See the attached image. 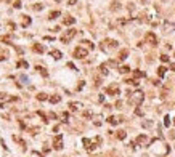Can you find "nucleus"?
Returning a JSON list of instances; mask_svg holds the SVG:
<instances>
[{
  "instance_id": "f257e3e1",
  "label": "nucleus",
  "mask_w": 175,
  "mask_h": 157,
  "mask_svg": "<svg viewBox=\"0 0 175 157\" xmlns=\"http://www.w3.org/2000/svg\"><path fill=\"white\" fill-rule=\"evenodd\" d=\"M101 50L103 51H108V50H112V48H117L119 47V42L117 40H112V39H105L101 42Z\"/></svg>"
},
{
  "instance_id": "f03ea898",
  "label": "nucleus",
  "mask_w": 175,
  "mask_h": 157,
  "mask_svg": "<svg viewBox=\"0 0 175 157\" xmlns=\"http://www.w3.org/2000/svg\"><path fill=\"white\" fill-rule=\"evenodd\" d=\"M143 99H145V95H143V92H135V93H132V96H130V103L133 106H140L141 103H143Z\"/></svg>"
},
{
  "instance_id": "7ed1b4c3",
  "label": "nucleus",
  "mask_w": 175,
  "mask_h": 157,
  "mask_svg": "<svg viewBox=\"0 0 175 157\" xmlns=\"http://www.w3.org/2000/svg\"><path fill=\"white\" fill-rule=\"evenodd\" d=\"M82 143H84V146H85L87 151H93V149L96 148V144H100V143H101V136H96V140H95V141H90L88 138H84Z\"/></svg>"
},
{
  "instance_id": "20e7f679",
  "label": "nucleus",
  "mask_w": 175,
  "mask_h": 157,
  "mask_svg": "<svg viewBox=\"0 0 175 157\" xmlns=\"http://www.w3.org/2000/svg\"><path fill=\"white\" fill-rule=\"evenodd\" d=\"M76 34H77L76 29H68V31H66V32L61 35V42H63V43H69V40L74 37Z\"/></svg>"
},
{
  "instance_id": "39448f33",
  "label": "nucleus",
  "mask_w": 175,
  "mask_h": 157,
  "mask_svg": "<svg viewBox=\"0 0 175 157\" xmlns=\"http://www.w3.org/2000/svg\"><path fill=\"white\" fill-rule=\"evenodd\" d=\"M87 56H88V51L85 50V48L77 47L76 50H74V58H76V59H85Z\"/></svg>"
},
{
  "instance_id": "423d86ee",
  "label": "nucleus",
  "mask_w": 175,
  "mask_h": 157,
  "mask_svg": "<svg viewBox=\"0 0 175 157\" xmlns=\"http://www.w3.org/2000/svg\"><path fill=\"white\" fill-rule=\"evenodd\" d=\"M106 95H109V96H117L120 93V90H119V85L117 83H111L109 87H106Z\"/></svg>"
},
{
  "instance_id": "0eeeda50",
  "label": "nucleus",
  "mask_w": 175,
  "mask_h": 157,
  "mask_svg": "<svg viewBox=\"0 0 175 157\" xmlns=\"http://www.w3.org/2000/svg\"><path fill=\"white\" fill-rule=\"evenodd\" d=\"M53 149H56V151L63 149V135H56L53 138Z\"/></svg>"
},
{
  "instance_id": "6e6552de",
  "label": "nucleus",
  "mask_w": 175,
  "mask_h": 157,
  "mask_svg": "<svg viewBox=\"0 0 175 157\" xmlns=\"http://www.w3.org/2000/svg\"><path fill=\"white\" fill-rule=\"evenodd\" d=\"M145 40H146V43H149V45H158V37H156L154 32H148L145 35Z\"/></svg>"
},
{
  "instance_id": "1a4fd4ad",
  "label": "nucleus",
  "mask_w": 175,
  "mask_h": 157,
  "mask_svg": "<svg viewBox=\"0 0 175 157\" xmlns=\"http://www.w3.org/2000/svg\"><path fill=\"white\" fill-rule=\"evenodd\" d=\"M162 27H164V32H173L175 31V24L170 23V21H164Z\"/></svg>"
},
{
  "instance_id": "9d476101",
  "label": "nucleus",
  "mask_w": 175,
  "mask_h": 157,
  "mask_svg": "<svg viewBox=\"0 0 175 157\" xmlns=\"http://www.w3.org/2000/svg\"><path fill=\"white\" fill-rule=\"evenodd\" d=\"M119 122H124V119L122 117H114V116H109V117H108V124H111V125H117Z\"/></svg>"
},
{
  "instance_id": "9b49d317",
  "label": "nucleus",
  "mask_w": 175,
  "mask_h": 157,
  "mask_svg": "<svg viewBox=\"0 0 175 157\" xmlns=\"http://www.w3.org/2000/svg\"><path fill=\"white\" fill-rule=\"evenodd\" d=\"M137 144H146L148 143V136L146 135H138L137 136V140H135Z\"/></svg>"
},
{
  "instance_id": "f8f14e48",
  "label": "nucleus",
  "mask_w": 175,
  "mask_h": 157,
  "mask_svg": "<svg viewBox=\"0 0 175 157\" xmlns=\"http://www.w3.org/2000/svg\"><path fill=\"white\" fill-rule=\"evenodd\" d=\"M63 23L66 24V26H72V24L76 23V18H72V16H66V18H63Z\"/></svg>"
},
{
  "instance_id": "ddd939ff",
  "label": "nucleus",
  "mask_w": 175,
  "mask_h": 157,
  "mask_svg": "<svg viewBox=\"0 0 175 157\" xmlns=\"http://www.w3.org/2000/svg\"><path fill=\"white\" fill-rule=\"evenodd\" d=\"M32 50H34L35 53H44V51H45V48H44V45H40V43H34Z\"/></svg>"
},
{
  "instance_id": "4468645a",
  "label": "nucleus",
  "mask_w": 175,
  "mask_h": 157,
  "mask_svg": "<svg viewBox=\"0 0 175 157\" xmlns=\"http://www.w3.org/2000/svg\"><path fill=\"white\" fill-rule=\"evenodd\" d=\"M48 101H50L52 104H56V103L61 101V96H59V95H53V96H50V98H48Z\"/></svg>"
},
{
  "instance_id": "2eb2a0df",
  "label": "nucleus",
  "mask_w": 175,
  "mask_h": 157,
  "mask_svg": "<svg viewBox=\"0 0 175 157\" xmlns=\"http://www.w3.org/2000/svg\"><path fill=\"white\" fill-rule=\"evenodd\" d=\"M0 42L8 43V45H15V43H11V35H2V37H0Z\"/></svg>"
},
{
  "instance_id": "dca6fc26",
  "label": "nucleus",
  "mask_w": 175,
  "mask_h": 157,
  "mask_svg": "<svg viewBox=\"0 0 175 157\" xmlns=\"http://www.w3.org/2000/svg\"><path fill=\"white\" fill-rule=\"evenodd\" d=\"M127 56H129V50H122V51L119 53V56H117V59H119V61H124V59L127 58Z\"/></svg>"
},
{
  "instance_id": "f3484780",
  "label": "nucleus",
  "mask_w": 175,
  "mask_h": 157,
  "mask_svg": "<svg viewBox=\"0 0 175 157\" xmlns=\"http://www.w3.org/2000/svg\"><path fill=\"white\" fill-rule=\"evenodd\" d=\"M21 18H23V27H27L29 24H31V18L26 16V15H23Z\"/></svg>"
},
{
  "instance_id": "a211bd4d",
  "label": "nucleus",
  "mask_w": 175,
  "mask_h": 157,
  "mask_svg": "<svg viewBox=\"0 0 175 157\" xmlns=\"http://www.w3.org/2000/svg\"><path fill=\"white\" fill-rule=\"evenodd\" d=\"M79 107H82L80 103H69V109H71V111H77Z\"/></svg>"
},
{
  "instance_id": "6ab92c4d",
  "label": "nucleus",
  "mask_w": 175,
  "mask_h": 157,
  "mask_svg": "<svg viewBox=\"0 0 175 157\" xmlns=\"http://www.w3.org/2000/svg\"><path fill=\"white\" fill-rule=\"evenodd\" d=\"M50 56H53L55 59H59V58H61V51H59V50H52L50 51Z\"/></svg>"
},
{
  "instance_id": "aec40b11",
  "label": "nucleus",
  "mask_w": 175,
  "mask_h": 157,
  "mask_svg": "<svg viewBox=\"0 0 175 157\" xmlns=\"http://www.w3.org/2000/svg\"><path fill=\"white\" fill-rule=\"evenodd\" d=\"M61 15V11H58V10H55V11H52L50 15H48V19H56V18Z\"/></svg>"
},
{
  "instance_id": "412c9836",
  "label": "nucleus",
  "mask_w": 175,
  "mask_h": 157,
  "mask_svg": "<svg viewBox=\"0 0 175 157\" xmlns=\"http://www.w3.org/2000/svg\"><path fill=\"white\" fill-rule=\"evenodd\" d=\"M109 10H111V11H117V10H120V3H119V2H112V3H111V7H109Z\"/></svg>"
},
{
  "instance_id": "4be33fe9",
  "label": "nucleus",
  "mask_w": 175,
  "mask_h": 157,
  "mask_svg": "<svg viewBox=\"0 0 175 157\" xmlns=\"http://www.w3.org/2000/svg\"><path fill=\"white\" fill-rule=\"evenodd\" d=\"M166 71H167V68H164V66H159V68H158V75H159V77H164Z\"/></svg>"
},
{
  "instance_id": "5701e85b",
  "label": "nucleus",
  "mask_w": 175,
  "mask_h": 157,
  "mask_svg": "<svg viewBox=\"0 0 175 157\" xmlns=\"http://www.w3.org/2000/svg\"><path fill=\"white\" fill-rule=\"evenodd\" d=\"M35 69H37V71H39V72H40V74L44 75V77H48V72H47V69H45V68H42V66H37Z\"/></svg>"
},
{
  "instance_id": "b1692460",
  "label": "nucleus",
  "mask_w": 175,
  "mask_h": 157,
  "mask_svg": "<svg viewBox=\"0 0 175 157\" xmlns=\"http://www.w3.org/2000/svg\"><path fill=\"white\" fill-rule=\"evenodd\" d=\"M133 77H137V78H138V77H146V74H145L143 71H138V69H135V71H133Z\"/></svg>"
},
{
  "instance_id": "393cba45",
  "label": "nucleus",
  "mask_w": 175,
  "mask_h": 157,
  "mask_svg": "<svg viewBox=\"0 0 175 157\" xmlns=\"http://www.w3.org/2000/svg\"><path fill=\"white\" fill-rule=\"evenodd\" d=\"M100 72H101L103 75H108V72H109V71H108V66H106V64H101V66H100Z\"/></svg>"
},
{
  "instance_id": "a878e982",
  "label": "nucleus",
  "mask_w": 175,
  "mask_h": 157,
  "mask_svg": "<svg viewBox=\"0 0 175 157\" xmlns=\"http://www.w3.org/2000/svg\"><path fill=\"white\" fill-rule=\"evenodd\" d=\"M16 66H18V68H29V64H27V61H23V59H21V61H18L16 63Z\"/></svg>"
},
{
  "instance_id": "bb28decb",
  "label": "nucleus",
  "mask_w": 175,
  "mask_h": 157,
  "mask_svg": "<svg viewBox=\"0 0 175 157\" xmlns=\"http://www.w3.org/2000/svg\"><path fill=\"white\" fill-rule=\"evenodd\" d=\"M119 72L120 74H127V72H130V68L129 66H122V68H119Z\"/></svg>"
},
{
  "instance_id": "cd10ccee",
  "label": "nucleus",
  "mask_w": 175,
  "mask_h": 157,
  "mask_svg": "<svg viewBox=\"0 0 175 157\" xmlns=\"http://www.w3.org/2000/svg\"><path fill=\"white\" fill-rule=\"evenodd\" d=\"M32 10L40 11V10H44V5H42V3H34V5H32Z\"/></svg>"
},
{
  "instance_id": "c85d7f7f",
  "label": "nucleus",
  "mask_w": 175,
  "mask_h": 157,
  "mask_svg": "<svg viewBox=\"0 0 175 157\" xmlns=\"http://www.w3.org/2000/svg\"><path fill=\"white\" fill-rule=\"evenodd\" d=\"M13 141H16V143H19V144H21V146H23V148H26V143H24V141L21 140V138H19V136H13Z\"/></svg>"
},
{
  "instance_id": "c756f323",
  "label": "nucleus",
  "mask_w": 175,
  "mask_h": 157,
  "mask_svg": "<svg viewBox=\"0 0 175 157\" xmlns=\"http://www.w3.org/2000/svg\"><path fill=\"white\" fill-rule=\"evenodd\" d=\"M37 99L39 101H45V99H48V96H47V93H39L37 95Z\"/></svg>"
},
{
  "instance_id": "7c9ffc66",
  "label": "nucleus",
  "mask_w": 175,
  "mask_h": 157,
  "mask_svg": "<svg viewBox=\"0 0 175 157\" xmlns=\"http://www.w3.org/2000/svg\"><path fill=\"white\" fill-rule=\"evenodd\" d=\"M125 136H127V133H125L124 130H120V131H117V138H119V140H125Z\"/></svg>"
},
{
  "instance_id": "2f4dec72",
  "label": "nucleus",
  "mask_w": 175,
  "mask_h": 157,
  "mask_svg": "<svg viewBox=\"0 0 175 157\" xmlns=\"http://www.w3.org/2000/svg\"><path fill=\"white\" fill-rule=\"evenodd\" d=\"M141 125L145 127V128H151V127H153V122H151V120H145Z\"/></svg>"
},
{
  "instance_id": "473e14b6",
  "label": "nucleus",
  "mask_w": 175,
  "mask_h": 157,
  "mask_svg": "<svg viewBox=\"0 0 175 157\" xmlns=\"http://www.w3.org/2000/svg\"><path fill=\"white\" fill-rule=\"evenodd\" d=\"M125 83H129V85H138V82L135 80V78H127V80H125Z\"/></svg>"
},
{
  "instance_id": "72a5a7b5",
  "label": "nucleus",
  "mask_w": 175,
  "mask_h": 157,
  "mask_svg": "<svg viewBox=\"0 0 175 157\" xmlns=\"http://www.w3.org/2000/svg\"><path fill=\"white\" fill-rule=\"evenodd\" d=\"M82 116L85 117V119H92V116H93V114L90 112V111H84V114H82Z\"/></svg>"
},
{
  "instance_id": "f704fd0d",
  "label": "nucleus",
  "mask_w": 175,
  "mask_h": 157,
  "mask_svg": "<svg viewBox=\"0 0 175 157\" xmlns=\"http://www.w3.org/2000/svg\"><path fill=\"white\" fill-rule=\"evenodd\" d=\"M37 114H39V117H40V119H42V120H44V122H45V124H47V122H48V120H47V116H45V114H44V112H40V111H39V112H37Z\"/></svg>"
},
{
  "instance_id": "c9c22d12",
  "label": "nucleus",
  "mask_w": 175,
  "mask_h": 157,
  "mask_svg": "<svg viewBox=\"0 0 175 157\" xmlns=\"http://www.w3.org/2000/svg\"><path fill=\"white\" fill-rule=\"evenodd\" d=\"M82 43H85V45H87L88 48H92V50H93V48H95V45L92 43V42H88V40H84V42H82Z\"/></svg>"
},
{
  "instance_id": "e433bc0d",
  "label": "nucleus",
  "mask_w": 175,
  "mask_h": 157,
  "mask_svg": "<svg viewBox=\"0 0 175 157\" xmlns=\"http://www.w3.org/2000/svg\"><path fill=\"white\" fill-rule=\"evenodd\" d=\"M61 117H63V122H68V119H69V114H68V112H63V114H61Z\"/></svg>"
},
{
  "instance_id": "4c0bfd02",
  "label": "nucleus",
  "mask_w": 175,
  "mask_h": 157,
  "mask_svg": "<svg viewBox=\"0 0 175 157\" xmlns=\"http://www.w3.org/2000/svg\"><path fill=\"white\" fill-rule=\"evenodd\" d=\"M161 61L162 63H169V56L167 55H161Z\"/></svg>"
},
{
  "instance_id": "58836bf2",
  "label": "nucleus",
  "mask_w": 175,
  "mask_h": 157,
  "mask_svg": "<svg viewBox=\"0 0 175 157\" xmlns=\"http://www.w3.org/2000/svg\"><path fill=\"white\" fill-rule=\"evenodd\" d=\"M13 7H15V8H21V7H23V5H21V0H16V2L13 3Z\"/></svg>"
},
{
  "instance_id": "ea45409f",
  "label": "nucleus",
  "mask_w": 175,
  "mask_h": 157,
  "mask_svg": "<svg viewBox=\"0 0 175 157\" xmlns=\"http://www.w3.org/2000/svg\"><path fill=\"white\" fill-rule=\"evenodd\" d=\"M164 125H166V127L170 125V119H169V116H166V119H164Z\"/></svg>"
},
{
  "instance_id": "a19ab883",
  "label": "nucleus",
  "mask_w": 175,
  "mask_h": 157,
  "mask_svg": "<svg viewBox=\"0 0 175 157\" xmlns=\"http://www.w3.org/2000/svg\"><path fill=\"white\" fill-rule=\"evenodd\" d=\"M48 117H50V119H53V120H55V119H58V116H56L55 112H50V114H48Z\"/></svg>"
},
{
  "instance_id": "79ce46f5",
  "label": "nucleus",
  "mask_w": 175,
  "mask_h": 157,
  "mask_svg": "<svg viewBox=\"0 0 175 157\" xmlns=\"http://www.w3.org/2000/svg\"><path fill=\"white\" fill-rule=\"evenodd\" d=\"M15 48H16V51L19 53V55H23V48H21V47H15Z\"/></svg>"
},
{
  "instance_id": "37998d69",
  "label": "nucleus",
  "mask_w": 175,
  "mask_h": 157,
  "mask_svg": "<svg viewBox=\"0 0 175 157\" xmlns=\"http://www.w3.org/2000/svg\"><path fill=\"white\" fill-rule=\"evenodd\" d=\"M8 27H10V29H16V24H13V23H8Z\"/></svg>"
},
{
  "instance_id": "c03bdc74",
  "label": "nucleus",
  "mask_w": 175,
  "mask_h": 157,
  "mask_svg": "<svg viewBox=\"0 0 175 157\" xmlns=\"http://www.w3.org/2000/svg\"><path fill=\"white\" fill-rule=\"evenodd\" d=\"M135 114H137V116H143V112H141V109H135Z\"/></svg>"
},
{
  "instance_id": "a18cd8bd",
  "label": "nucleus",
  "mask_w": 175,
  "mask_h": 157,
  "mask_svg": "<svg viewBox=\"0 0 175 157\" xmlns=\"http://www.w3.org/2000/svg\"><path fill=\"white\" fill-rule=\"evenodd\" d=\"M68 68H69V69H74V71H76V68H74V64H72V63H68Z\"/></svg>"
},
{
  "instance_id": "49530a36",
  "label": "nucleus",
  "mask_w": 175,
  "mask_h": 157,
  "mask_svg": "<svg viewBox=\"0 0 175 157\" xmlns=\"http://www.w3.org/2000/svg\"><path fill=\"white\" fill-rule=\"evenodd\" d=\"M68 3H69V5H76V3H77V0H69Z\"/></svg>"
},
{
  "instance_id": "de8ad7c7",
  "label": "nucleus",
  "mask_w": 175,
  "mask_h": 157,
  "mask_svg": "<svg viewBox=\"0 0 175 157\" xmlns=\"http://www.w3.org/2000/svg\"><path fill=\"white\" fill-rule=\"evenodd\" d=\"M170 69H172V71L175 72V64H170Z\"/></svg>"
},
{
  "instance_id": "09e8293b",
  "label": "nucleus",
  "mask_w": 175,
  "mask_h": 157,
  "mask_svg": "<svg viewBox=\"0 0 175 157\" xmlns=\"http://www.w3.org/2000/svg\"><path fill=\"white\" fill-rule=\"evenodd\" d=\"M141 2H143V3H145V2H146V0H141Z\"/></svg>"
},
{
  "instance_id": "8fccbe9b",
  "label": "nucleus",
  "mask_w": 175,
  "mask_h": 157,
  "mask_svg": "<svg viewBox=\"0 0 175 157\" xmlns=\"http://www.w3.org/2000/svg\"><path fill=\"white\" fill-rule=\"evenodd\" d=\"M173 124H175V119H173Z\"/></svg>"
}]
</instances>
